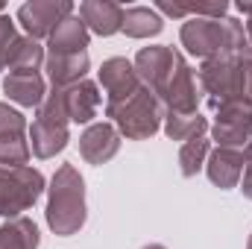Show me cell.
I'll list each match as a JSON object with an SVG mask.
<instances>
[{"mask_svg":"<svg viewBox=\"0 0 252 249\" xmlns=\"http://www.w3.org/2000/svg\"><path fill=\"white\" fill-rule=\"evenodd\" d=\"M44 220L53 235L70 238L76 235L85 220H88V205H85V179L73 164H62L50 185H47V211Z\"/></svg>","mask_w":252,"mask_h":249,"instance_id":"obj_1","label":"cell"},{"mask_svg":"<svg viewBox=\"0 0 252 249\" xmlns=\"http://www.w3.org/2000/svg\"><path fill=\"white\" fill-rule=\"evenodd\" d=\"M179 41L196 59H214L220 53H238L247 47L244 24L235 18H188L179 30Z\"/></svg>","mask_w":252,"mask_h":249,"instance_id":"obj_2","label":"cell"},{"mask_svg":"<svg viewBox=\"0 0 252 249\" xmlns=\"http://www.w3.org/2000/svg\"><path fill=\"white\" fill-rule=\"evenodd\" d=\"M100 100L103 97H100L97 82L82 79V82H73L67 88H53L44 97V103L35 109V118L59 124V126H70V124L91 126V121L100 112Z\"/></svg>","mask_w":252,"mask_h":249,"instance_id":"obj_3","label":"cell"},{"mask_svg":"<svg viewBox=\"0 0 252 249\" xmlns=\"http://www.w3.org/2000/svg\"><path fill=\"white\" fill-rule=\"evenodd\" d=\"M106 118H109V124L118 126L121 138H126V141H147V138H153L161 129L164 109L150 94V88L141 85L132 97H126L121 103H106Z\"/></svg>","mask_w":252,"mask_h":249,"instance_id":"obj_4","label":"cell"},{"mask_svg":"<svg viewBox=\"0 0 252 249\" xmlns=\"http://www.w3.org/2000/svg\"><path fill=\"white\" fill-rule=\"evenodd\" d=\"M44 190H47L44 173L30 167V164L0 170V217L3 220L24 217V211H30L41 199Z\"/></svg>","mask_w":252,"mask_h":249,"instance_id":"obj_5","label":"cell"},{"mask_svg":"<svg viewBox=\"0 0 252 249\" xmlns=\"http://www.w3.org/2000/svg\"><path fill=\"white\" fill-rule=\"evenodd\" d=\"M153 97L161 103L164 112H179V115H190V112H199V85H196V76L190 70V64L185 62V56H179L176 64L170 67V73L164 76V82L153 91Z\"/></svg>","mask_w":252,"mask_h":249,"instance_id":"obj_6","label":"cell"},{"mask_svg":"<svg viewBox=\"0 0 252 249\" xmlns=\"http://www.w3.org/2000/svg\"><path fill=\"white\" fill-rule=\"evenodd\" d=\"M196 79H199V88L214 97V103L241 97L244 73H241L238 53H220L214 59H205V62L199 64V70H196Z\"/></svg>","mask_w":252,"mask_h":249,"instance_id":"obj_7","label":"cell"},{"mask_svg":"<svg viewBox=\"0 0 252 249\" xmlns=\"http://www.w3.org/2000/svg\"><path fill=\"white\" fill-rule=\"evenodd\" d=\"M70 15H73L70 0H30L18 9L15 21L24 27V32L30 38L41 41V38H50V32Z\"/></svg>","mask_w":252,"mask_h":249,"instance_id":"obj_8","label":"cell"},{"mask_svg":"<svg viewBox=\"0 0 252 249\" xmlns=\"http://www.w3.org/2000/svg\"><path fill=\"white\" fill-rule=\"evenodd\" d=\"M182 53L176 50V47H170V44H153V47H141L138 50V56L132 59L135 64V73H138V79H141V85L144 88H150V94L164 82V76L170 73V67L176 64Z\"/></svg>","mask_w":252,"mask_h":249,"instance_id":"obj_9","label":"cell"},{"mask_svg":"<svg viewBox=\"0 0 252 249\" xmlns=\"http://www.w3.org/2000/svg\"><path fill=\"white\" fill-rule=\"evenodd\" d=\"M121 132L118 126L109 124V121H100V124L85 126V132L79 135V156L88 161V164H106L118 156L121 150Z\"/></svg>","mask_w":252,"mask_h":249,"instance_id":"obj_10","label":"cell"},{"mask_svg":"<svg viewBox=\"0 0 252 249\" xmlns=\"http://www.w3.org/2000/svg\"><path fill=\"white\" fill-rule=\"evenodd\" d=\"M97 79L106 91V103H121L126 97H132L141 88V79L135 73V64L124 59V56H112L100 64Z\"/></svg>","mask_w":252,"mask_h":249,"instance_id":"obj_11","label":"cell"},{"mask_svg":"<svg viewBox=\"0 0 252 249\" xmlns=\"http://www.w3.org/2000/svg\"><path fill=\"white\" fill-rule=\"evenodd\" d=\"M79 18L94 35H115L124 27V6L115 0H82L79 3Z\"/></svg>","mask_w":252,"mask_h":249,"instance_id":"obj_12","label":"cell"},{"mask_svg":"<svg viewBox=\"0 0 252 249\" xmlns=\"http://www.w3.org/2000/svg\"><path fill=\"white\" fill-rule=\"evenodd\" d=\"M244 167H247L244 156H238L232 150H220V147H211L208 161H205V173H208L211 185H217L220 190H229V187L241 185Z\"/></svg>","mask_w":252,"mask_h":249,"instance_id":"obj_13","label":"cell"},{"mask_svg":"<svg viewBox=\"0 0 252 249\" xmlns=\"http://www.w3.org/2000/svg\"><path fill=\"white\" fill-rule=\"evenodd\" d=\"M67 141H70L67 126L50 124V121H41V118H35L32 126H30V150H32V156L41 158V161L56 158L64 147H67Z\"/></svg>","mask_w":252,"mask_h":249,"instance_id":"obj_14","label":"cell"},{"mask_svg":"<svg viewBox=\"0 0 252 249\" xmlns=\"http://www.w3.org/2000/svg\"><path fill=\"white\" fill-rule=\"evenodd\" d=\"M3 94L24 109H38L47 97V82L41 73H9L3 79Z\"/></svg>","mask_w":252,"mask_h":249,"instance_id":"obj_15","label":"cell"},{"mask_svg":"<svg viewBox=\"0 0 252 249\" xmlns=\"http://www.w3.org/2000/svg\"><path fill=\"white\" fill-rule=\"evenodd\" d=\"M88 41H91V32H88V27L82 24V18H79V15H70V18H64L62 24L50 32L47 50H50L53 56L88 53Z\"/></svg>","mask_w":252,"mask_h":249,"instance_id":"obj_16","label":"cell"},{"mask_svg":"<svg viewBox=\"0 0 252 249\" xmlns=\"http://www.w3.org/2000/svg\"><path fill=\"white\" fill-rule=\"evenodd\" d=\"M44 70L53 82V88H67L73 82H82L91 70V59L88 53H64V56H53L47 53Z\"/></svg>","mask_w":252,"mask_h":249,"instance_id":"obj_17","label":"cell"},{"mask_svg":"<svg viewBox=\"0 0 252 249\" xmlns=\"http://www.w3.org/2000/svg\"><path fill=\"white\" fill-rule=\"evenodd\" d=\"M164 30V18L153 6H129L124 9V27L126 38H156Z\"/></svg>","mask_w":252,"mask_h":249,"instance_id":"obj_18","label":"cell"},{"mask_svg":"<svg viewBox=\"0 0 252 249\" xmlns=\"http://www.w3.org/2000/svg\"><path fill=\"white\" fill-rule=\"evenodd\" d=\"M44 62H47V53H44L41 41H35L30 35H18V41L9 53L6 70L9 73H38Z\"/></svg>","mask_w":252,"mask_h":249,"instance_id":"obj_19","label":"cell"},{"mask_svg":"<svg viewBox=\"0 0 252 249\" xmlns=\"http://www.w3.org/2000/svg\"><path fill=\"white\" fill-rule=\"evenodd\" d=\"M41 235L30 217H15L0 226V249H38Z\"/></svg>","mask_w":252,"mask_h":249,"instance_id":"obj_20","label":"cell"},{"mask_svg":"<svg viewBox=\"0 0 252 249\" xmlns=\"http://www.w3.org/2000/svg\"><path fill=\"white\" fill-rule=\"evenodd\" d=\"M211 144L220 150H232L244 156L247 161L252 158V126H232V124H214L208 126Z\"/></svg>","mask_w":252,"mask_h":249,"instance_id":"obj_21","label":"cell"},{"mask_svg":"<svg viewBox=\"0 0 252 249\" xmlns=\"http://www.w3.org/2000/svg\"><path fill=\"white\" fill-rule=\"evenodd\" d=\"M161 129L170 141H190V138H199L208 132V121L199 115V112H190V115H179V112H164V121Z\"/></svg>","mask_w":252,"mask_h":249,"instance_id":"obj_22","label":"cell"},{"mask_svg":"<svg viewBox=\"0 0 252 249\" xmlns=\"http://www.w3.org/2000/svg\"><path fill=\"white\" fill-rule=\"evenodd\" d=\"M208 153H211V138H205V135L190 138V141H185V144L179 147V170H182L185 179H193V176L205 167Z\"/></svg>","mask_w":252,"mask_h":249,"instance_id":"obj_23","label":"cell"},{"mask_svg":"<svg viewBox=\"0 0 252 249\" xmlns=\"http://www.w3.org/2000/svg\"><path fill=\"white\" fill-rule=\"evenodd\" d=\"M30 141L24 135L18 138H0V170H12V167H27L30 164Z\"/></svg>","mask_w":252,"mask_h":249,"instance_id":"obj_24","label":"cell"},{"mask_svg":"<svg viewBox=\"0 0 252 249\" xmlns=\"http://www.w3.org/2000/svg\"><path fill=\"white\" fill-rule=\"evenodd\" d=\"M214 124H232V126H252V103L235 97V100H223L214 103Z\"/></svg>","mask_w":252,"mask_h":249,"instance_id":"obj_25","label":"cell"},{"mask_svg":"<svg viewBox=\"0 0 252 249\" xmlns=\"http://www.w3.org/2000/svg\"><path fill=\"white\" fill-rule=\"evenodd\" d=\"M18 135H27V118L9 103H0V138H18Z\"/></svg>","mask_w":252,"mask_h":249,"instance_id":"obj_26","label":"cell"},{"mask_svg":"<svg viewBox=\"0 0 252 249\" xmlns=\"http://www.w3.org/2000/svg\"><path fill=\"white\" fill-rule=\"evenodd\" d=\"M18 41V30H15V21L9 15H0V70H6L9 62V53Z\"/></svg>","mask_w":252,"mask_h":249,"instance_id":"obj_27","label":"cell"},{"mask_svg":"<svg viewBox=\"0 0 252 249\" xmlns=\"http://www.w3.org/2000/svg\"><path fill=\"white\" fill-rule=\"evenodd\" d=\"M238 59H241V73H244V88H241V97L252 103V44L238 50Z\"/></svg>","mask_w":252,"mask_h":249,"instance_id":"obj_28","label":"cell"},{"mask_svg":"<svg viewBox=\"0 0 252 249\" xmlns=\"http://www.w3.org/2000/svg\"><path fill=\"white\" fill-rule=\"evenodd\" d=\"M241 193L247 196V199H252V158L247 161V167H244V176H241Z\"/></svg>","mask_w":252,"mask_h":249,"instance_id":"obj_29","label":"cell"},{"mask_svg":"<svg viewBox=\"0 0 252 249\" xmlns=\"http://www.w3.org/2000/svg\"><path fill=\"white\" fill-rule=\"evenodd\" d=\"M238 12L247 15V18H252V3H244V0H241V3H238Z\"/></svg>","mask_w":252,"mask_h":249,"instance_id":"obj_30","label":"cell"},{"mask_svg":"<svg viewBox=\"0 0 252 249\" xmlns=\"http://www.w3.org/2000/svg\"><path fill=\"white\" fill-rule=\"evenodd\" d=\"M244 32H247V41L252 44V18H247V24H244Z\"/></svg>","mask_w":252,"mask_h":249,"instance_id":"obj_31","label":"cell"},{"mask_svg":"<svg viewBox=\"0 0 252 249\" xmlns=\"http://www.w3.org/2000/svg\"><path fill=\"white\" fill-rule=\"evenodd\" d=\"M144 249H167V247H161V244H147Z\"/></svg>","mask_w":252,"mask_h":249,"instance_id":"obj_32","label":"cell"},{"mask_svg":"<svg viewBox=\"0 0 252 249\" xmlns=\"http://www.w3.org/2000/svg\"><path fill=\"white\" fill-rule=\"evenodd\" d=\"M247 249H252V235H250V241H247Z\"/></svg>","mask_w":252,"mask_h":249,"instance_id":"obj_33","label":"cell"},{"mask_svg":"<svg viewBox=\"0 0 252 249\" xmlns=\"http://www.w3.org/2000/svg\"><path fill=\"white\" fill-rule=\"evenodd\" d=\"M0 15H3V3H0Z\"/></svg>","mask_w":252,"mask_h":249,"instance_id":"obj_34","label":"cell"}]
</instances>
